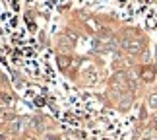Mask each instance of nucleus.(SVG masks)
Wrapping results in <instances>:
<instances>
[{
    "label": "nucleus",
    "instance_id": "obj_1",
    "mask_svg": "<svg viewBox=\"0 0 157 140\" xmlns=\"http://www.w3.org/2000/svg\"><path fill=\"white\" fill-rule=\"evenodd\" d=\"M122 47H124L128 53H138V51H140V47H142V43H140V41H130V39H124V41H122Z\"/></svg>",
    "mask_w": 157,
    "mask_h": 140
},
{
    "label": "nucleus",
    "instance_id": "obj_2",
    "mask_svg": "<svg viewBox=\"0 0 157 140\" xmlns=\"http://www.w3.org/2000/svg\"><path fill=\"white\" fill-rule=\"evenodd\" d=\"M149 107H151V109H157V95H151V97H149Z\"/></svg>",
    "mask_w": 157,
    "mask_h": 140
},
{
    "label": "nucleus",
    "instance_id": "obj_3",
    "mask_svg": "<svg viewBox=\"0 0 157 140\" xmlns=\"http://www.w3.org/2000/svg\"><path fill=\"white\" fill-rule=\"evenodd\" d=\"M58 62H60V66H66V62H68V58H66V57H60V58H58Z\"/></svg>",
    "mask_w": 157,
    "mask_h": 140
},
{
    "label": "nucleus",
    "instance_id": "obj_4",
    "mask_svg": "<svg viewBox=\"0 0 157 140\" xmlns=\"http://www.w3.org/2000/svg\"><path fill=\"white\" fill-rule=\"evenodd\" d=\"M153 126L157 129V115H155V119H153Z\"/></svg>",
    "mask_w": 157,
    "mask_h": 140
}]
</instances>
